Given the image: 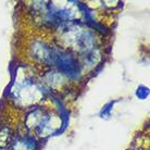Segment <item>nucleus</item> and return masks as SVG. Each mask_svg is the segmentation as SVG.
I'll return each instance as SVG.
<instances>
[{
  "label": "nucleus",
  "instance_id": "nucleus-1",
  "mask_svg": "<svg viewBox=\"0 0 150 150\" xmlns=\"http://www.w3.org/2000/svg\"><path fill=\"white\" fill-rule=\"evenodd\" d=\"M47 63L56 67L61 74H65L71 79H79L81 74L79 62L74 57L63 51L51 49Z\"/></svg>",
  "mask_w": 150,
  "mask_h": 150
},
{
  "label": "nucleus",
  "instance_id": "nucleus-2",
  "mask_svg": "<svg viewBox=\"0 0 150 150\" xmlns=\"http://www.w3.org/2000/svg\"><path fill=\"white\" fill-rule=\"evenodd\" d=\"M9 138H10V131L9 128H4L0 131V149L4 148L9 144Z\"/></svg>",
  "mask_w": 150,
  "mask_h": 150
},
{
  "label": "nucleus",
  "instance_id": "nucleus-3",
  "mask_svg": "<svg viewBox=\"0 0 150 150\" xmlns=\"http://www.w3.org/2000/svg\"><path fill=\"white\" fill-rule=\"evenodd\" d=\"M149 95V89L145 86H139L137 88V91H136V96L140 99H145V98L148 97Z\"/></svg>",
  "mask_w": 150,
  "mask_h": 150
}]
</instances>
